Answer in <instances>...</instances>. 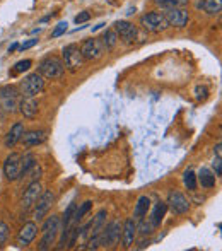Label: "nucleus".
I'll list each match as a JSON object with an SVG mask.
<instances>
[{
	"instance_id": "nucleus-1",
	"label": "nucleus",
	"mask_w": 222,
	"mask_h": 251,
	"mask_svg": "<svg viewBox=\"0 0 222 251\" xmlns=\"http://www.w3.org/2000/svg\"><path fill=\"white\" fill-rule=\"evenodd\" d=\"M58 232H60V217L58 215H51L43 224V238H41L40 245H38V250L40 251L50 250L55 245Z\"/></svg>"
},
{
	"instance_id": "nucleus-2",
	"label": "nucleus",
	"mask_w": 222,
	"mask_h": 251,
	"mask_svg": "<svg viewBox=\"0 0 222 251\" xmlns=\"http://www.w3.org/2000/svg\"><path fill=\"white\" fill-rule=\"evenodd\" d=\"M38 72H40L45 79H58V77H62L63 72H65V65H63V62L58 56L50 55V56H45L40 62Z\"/></svg>"
},
{
	"instance_id": "nucleus-3",
	"label": "nucleus",
	"mask_w": 222,
	"mask_h": 251,
	"mask_svg": "<svg viewBox=\"0 0 222 251\" xmlns=\"http://www.w3.org/2000/svg\"><path fill=\"white\" fill-rule=\"evenodd\" d=\"M62 56H63V65L67 67V69L70 70V72H75V70H79L80 67L84 65V56L82 53H80V48L77 47V45H67L65 48L62 50Z\"/></svg>"
},
{
	"instance_id": "nucleus-4",
	"label": "nucleus",
	"mask_w": 222,
	"mask_h": 251,
	"mask_svg": "<svg viewBox=\"0 0 222 251\" xmlns=\"http://www.w3.org/2000/svg\"><path fill=\"white\" fill-rule=\"evenodd\" d=\"M21 89H23L24 96H29V98L38 96V94H41L45 89V77L41 75L40 72L29 74V75L21 82Z\"/></svg>"
},
{
	"instance_id": "nucleus-5",
	"label": "nucleus",
	"mask_w": 222,
	"mask_h": 251,
	"mask_svg": "<svg viewBox=\"0 0 222 251\" xmlns=\"http://www.w3.org/2000/svg\"><path fill=\"white\" fill-rule=\"evenodd\" d=\"M140 26L146 31H149V33H161V31H164L168 27V23L163 14L149 12L140 17Z\"/></svg>"
},
{
	"instance_id": "nucleus-6",
	"label": "nucleus",
	"mask_w": 222,
	"mask_h": 251,
	"mask_svg": "<svg viewBox=\"0 0 222 251\" xmlns=\"http://www.w3.org/2000/svg\"><path fill=\"white\" fill-rule=\"evenodd\" d=\"M120 236H122V222L111 221L106 227L101 229V245L113 248L120 241Z\"/></svg>"
},
{
	"instance_id": "nucleus-7",
	"label": "nucleus",
	"mask_w": 222,
	"mask_h": 251,
	"mask_svg": "<svg viewBox=\"0 0 222 251\" xmlns=\"http://www.w3.org/2000/svg\"><path fill=\"white\" fill-rule=\"evenodd\" d=\"M164 19H166L168 26L173 27H185L188 24V10H185L183 7H171V9H164L163 12Z\"/></svg>"
},
{
	"instance_id": "nucleus-8",
	"label": "nucleus",
	"mask_w": 222,
	"mask_h": 251,
	"mask_svg": "<svg viewBox=\"0 0 222 251\" xmlns=\"http://www.w3.org/2000/svg\"><path fill=\"white\" fill-rule=\"evenodd\" d=\"M19 104V96H17V89L14 86H3L0 89V106L3 111L14 113Z\"/></svg>"
},
{
	"instance_id": "nucleus-9",
	"label": "nucleus",
	"mask_w": 222,
	"mask_h": 251,
	"mask_svg": "<svg viewBox=\"0 0 222 251\" xmlns=\"http://www.w3.org/2000/svg\"><path fill=\"white\" fill-rule=\"evenodd\" d=\"M53 193L50 192V190H47V192H41L40 199L36 200V203H34V219H36L38 222H41L45 219V215L48 214V210L51 208V205H53Z\"/></svg>"
},
{
	"instance_id": "nucleus-10",
	"label": "nucleus",
	"mask_w": 222,
	"mask_h": 251,
	"mask_svg": "<svg viewBox=\"0 0 222 251\" xmlns=\"http://www.w3.org/2000/svg\"><path fill=\"white\" fill-rule=\"evenodd\" d=\"M41 192H43V186H41L40 179H38V181H31L29 183V186L24 190L23 201H21V203H23V210L24 212H27L34 203H36V200L40 199Z\"/></svg>"
},
{
	"instance_id": "nucleus-11",
	"label": "nucleus",
	"mask_w": 222,
	"mask_h": 251,
	"mask_svg": "<svg viewBox=\"0 0 222 251\" xmlns=\"http://www.w3.org/2000/svg\"><path fill=\"white\" fill-rule=\"evenodd\" d=\"M168 208H171L173 214L176 215H181V214H186L190 208V201L186 200V197L179 192H171L168 195V201H166Z\"/></svg>"
},
{
	"instance_id": "nucleus-12",
	"label": "nucleus",
	"mask_w": 222,
	"mask_h": 251,
	"mask_svg": "<svg viewBox=\"0 0 222 251\" xmlns=\"http://www.w3.org/2000/svg\"><path fill=\"white\" fill-rule=\"evenodd\" d=\"M3 175L9 181H16L21 178V154H10L3 162Z\"/></svg>"
},
{
	"instance_id": "nucleus-13",
	"label": "nucleus",
	"mask_w": 222,
	"mask_h": 251,
	"mask_svg": "<svg viewBox=\"0 0 222 251\" xmlns=\"http://www.w3.org/2000/svg\"><path fill=\"white\" fill-rule=\"evenodd\" d=\"M104 51V47L103 43H101L99 40H96V38H93V40H86L82 43V47H80V53H82L84 60H98L101 55H103Z\"/></svg>"
},
{
	"instance_id": "nucleus-14",
	"label": "nucleus",
	"mask_w": 222,
	"mask_h": 251,
	"mask_svg": "<svg viewBox=\"0 0 222 251\" xmlns=\"http://www.w3.org/2000/svg\"><path fill=\"white\" fill-rule=\"evenodd\" d=\"M36 234H38V224L36 222H27V224L23 226V229L17 234V245L21 248H26V246H29L34 241Z\"/></svg>"
},
{
	"instance_id": "nucleus-15",
	"label": "nucleus",
	"mask_w": 222,
	"mask_h": 251,
	"mask_svg": "<svg viewBox=\"0 0 222 251\" xmlns=\"http://www.w3.org/2000/svg\"><path fill=\"white\" fill-rule=\"evenodd\" d=\"M120 238H122V243L125 248H130L133 245V241L137 238V219H126L125 224L122 226V236Z\"/></svg>"
},
{
	"instance_id": "nucleus-16",
	"label": "nucleus",
	"mask_w": 222,
	"mask_h": 251,
	"mask_svg": "<svg viewBox=\"0 0 222 251\" xmlns=\"http://www.w3.org/2000/svg\"><path fill=\"white\" fill-rule=\"evenodd\" d=\"M115 31L118 34V38H122L126 43H132L137 38V27L132 23H128V21H118L115 24Z\"/></svg>"
},
{
	"instance_id": "nucleus-17",
	"label": "nucleus",
	"mask_w": 222,
	"mask_h": 251,
	"mask_svg": "<svg viewBox=\"0 0 222 251\" xmlns=\"http://www.w3.org/2000/svg\"><path fill=\"white\" fill-rule=\"evenodd\" d=\"M17 108H19L21 115H23L24 118L33 120L34 116L38 115V102H36V100H34V98L24 96L23 100L19 101V104H17Z\"/></svg>"
},
{
	"instance_id": "nucleus-18",
	"label": "nucleus",
	"mask_w": 222,
	"mask_h": 251,
	"mask_svg": "<svg viewBox=\"0 0 222 251\" xmlns=\"http://www.w3.org/2000/svg\"><path fill=\"white\" fill-rule=\"evenodd\" d=\"M47 140V133L41 132V130H31V132H24L23 137H21V142L26 147H34L40 146Z\"/></svg>"
},
{
	"instance_id": "nucleus-19",
	"label": "nucleus",
	"mask_w": 222,
	"mask_h": 251,
	"mask_svg": "<svg viewBox=\"0 0 222 251\" xmlns=\"http://www.w3.org/2000/svg\"><path fill=\"white\" fill-rule=\"evenodd\" d=\"M23 133H24V125L23 123H16V125H14L5 135V142L3 144H5L7 149H10V147L16 146V144L21 140V137H23Z\"/></svg>"
},
{
	"instance_id": "nucleus-20",
	"label": "nucleus",
	"mask_w": 222,
	"mask_h": 251,
	"mask_svg": "<svg viewBox=\"0 0 222 251\" xmlns=\"http://www.w3.org/2000/svg\"><path fill=\"white\" fill-rule=\"evenodd\" d=\"M166 212H168V205L166 201H157L156 205H154L152 212H150V222H152L154 226H161V222L164 221V217H166Z\"/></svg>"
},
{
	"instance_id": "nucleus-21",
	"label": "nucleus",
	"mask_w": 222,
	"mask_h": 251,
	"mask_svg": "<svg viewBox=\"0 0 222 251\" xmlns=\"http://www.w3.org/2000/svg\"><path fill=\"white\" fill-rule=\"evenodd\" d=\"M197 179L202 185V188H214L216 186V175L209 168H202L197 175Z\"/></svg>"
},
{
	"instance_id": "nucleus-22",
	"label": "nucleus",
	"mask_w": 222,
	"mask_h": 251,
	"mask_svg": "<svg viewBox=\"0 0 222 251\" xmlns=\"http://www.w3.org/2000/svg\"><path fill=\"white\" fill-rule=\"evenodd\" d=\"M149 210H150V199L146 195L139 197V200H137V203H135V210H133V219L146 217V215L149 214Z\"/></svg>"
},
{
	"instance_id": "nucleus-23",
	"label": "nucleus",
	"mask_w": 222,
	"mask_h": 251,
	"mask_svg": "<svg viewBox=\"0 0 222 251\" xmlns=\"http://www.w3.org/2000/svg\"><path fill=\"white\" fill-rule=\"evenodd\" d=\"M197 7H198V9H203L207 14H210V16H214V14L221 12L222 0H200V2L197 3Z\"/></svg>"
},
{
	"instance_id": "nucleus-24",
	"label": "nucleus",
	"mask_w": 222,
	"mask_h": 251,
	"mask_svg": "<svg viewBox=\"0 0 222 251\" xmlns=\"http://www.w3.org/2000/svg\"><path fill=\"white\" fill-rule=\"evenodd\" d=\"M34 164H36V157H34L31 152L21 155V178H24V176H26V173L29 171Z\"/></svg>"
},
{
	"instance_id": "nucleus-25",
	"label": "nucleus",
	"mask_w": 222,
	"mask_h": 251,
	"mask_svg": "<svg viewBox=\"0 0 222 251\" xmlns=\"http://www.w3.org/2000/svg\"><path fill=\"white\" fill-rule=\"evenodd\" d=\"M101 43H103L104 50H113V48L116 47V43H118V34H116V31L108 29L106 33H104V36L101 38Z\"/></svg>"
},
{
	"instance_id": "nucleus-26",
	"label": "nucleus",
	"mask_w": 222,
	"mask_h": 251,
	"mask_svg": "<svg viewBox=\"0 0 222 251\" xmlns=\"http://www.w3.org/2000/svg\"><path fill=\"white\" fill-rule=\"evenodd\" d=\"M91 207H93V201H91V200H87V201H84V203H80V207L75 208V214H74V222L82 221L84 215H86L87 212L91 210Z\"/></svg>"
},
{
	"instance_id": "nucleus-27",
	"label": "nucleus",
	"mask_w": 222,
	"mask_h": 251,
	"mask_svg": "<svg viewBox=\"0 0 222 251\" xmlns=\"http://www.w3.org/2000/svg\"><path fill=\"white\" fill-rule=\"evenodd\" d=\"M140 221H142V222H140V226L137 224V232H140L142 236H149L150 232H152L154 229H156V226H154L152 222H150V219H147V221H146V219L142 217Z\"/></svg>"
},
{
	"instance_id": "nucleus-28",
	"label": "nucleus",
	"mask_w": 222,
	"mask_h": 251,
	"mask_svg": "<svg viewBox=\"0 0 222 251\" xmlns=\"http://www.w3.org/2000/svg\"><path fill=\"white\" fill-rule=\"evenodd\" d=\"M163 9H171V7H185L190 0H154Z\"/></svg>"
},
{
	"instance_id": "nucleus-29",
	"label": "nucleus",
	"mask_w": 222,
	"mask_h": 251,
	"mask_svg": "<svg viewBox=\"0 0 222 251\" xmlns=\"http://www.w3.org/2000/svg\"><path fill=\"white\" fill-rule=\"evenodd\" d=\"M183 181H185V186L188 190H197V175L192 171V169L185 171V175H183Z\"/></svg>"
},
{
	"instance_id": "nucleus-30",
	"label": "nucleus",
	"mask_w": 222,
	"mask_h": 251,
	"mask_svg": "<svg viewBox=\"0 0 222 251\" xmlns=\"http://www.w3.org/2000/svg\"><path fill=\"white\" fill-rule=\"evenodd\" d=\"M31 65H33V62H31V60H21V62H17L16 65H14L12 75H17V74L26 72V70L31 69Z\"/></svg>"
},
{
	"instance_id": "nucleus-31",
	"label": "nucleus",
	"mask_w": 222,
	"mask_h": 251,
	"mask_svg": "<svg viewBox=\"0 0 222 251\" xmlns=\"http://www.w3.org/2000/svg\"><path fill=\"white\" fill-rule=\"evenodd\" d=\"M7 238H9V226L0 221V248H2L3 243L7 241Z\"/></svg>"
},
{
	"instance_id": "nucleus-32",
	"label": "nucleus",
	"mask_w": 222,
	"mask_h": 251,
	"mask_svg": "<svg viewBox=\"0 0 222 251\" xmlns=\"http://www.w3.org/2000/svg\"><path fill=\"white\" fill-rule=\"evenodd\" d=\"M26 176H29L31 181H38V179H40V176H41V168L38 164H34L33 168L26 173Z\"/></svg>"
},
{
	"instance_id": "nucleus-33",
	"label": "nucleus",
	"mask_w": 222,
	"mask_h": 251,
	"mask_svg": "<svg viewBox=\"0 0 222 251\" xmlns=\"http://www.w3.org/2000/svg\"><path fill=\"white\" fill-rule=\"evenodd\" d=\"M207 96H209V89H207L205 86H198L195 89V98L198 101H205L207 100Z\"/></svg>"
},
{
	"instance_id": "nucleus-34",
	"label": "nucleus",
	"mask_w": 222,
	"mask_h": 251,
	"mask_svg": "<svg viewBox=\"0 0 222 251\" xmlns=\"http://www.w3.org/2000/svg\"><path fill=\"white\" fill-rule=\"evenodd\" d=\"M67 26H69V24H67L65 21H62V23L56 24V27L53 29V33H51V38H58V36H62V34L67 31Z\"/></svg>"
},
{
	"instance_id": "nucleus-35",
	"label": "nucleus",
	"mask_w": 222,
	"mask_h": 251,
	"mask_svg": "<svg viewBox=\"0 0 222 251\" xmlns=\"http://www.w3.org/2000/svg\"><path fill=\"white\" fill-rule=\"evenodd\" d=\"M34 45H38V40H36V38H33V40H27V41H24V43L19 47V50H21V51H24V50H29V48H33Z\"/></svg>"
},
{
	"instance_id": "nucleus-36",
	"label": "nucleus",
	"mask_w": 222,
	"mask_h": 251,
	"mask_svg": "<svg viewBox=\"0 0 222 251\" xmlns=\"http://www.w3.org/2000/svg\"><path fill=\"white\" fill-rule=\"evenodd\" d=\"M212 168H214V171H216V176H221L222 175V161H221V157L214 159Z\"/></svg>"
},
{
	"instance_id": "nucleus-37",
	"label": "nucleus",
	"mask_w": 222,
	"mask_h": 251,
	"mask_svg": "<svg viewBox=\"0 0 222 251\" xmlns=\"http://www.w3.org/2000/svg\"><path fill=\"white\" fill-rule=\"evenodd\" d=\"M89 12H80V14H77L75 16V23L77 24H80V23H86V21H89Z\"/></svg>"
},
{
	"instance_id": "nucleus-38",
	"label": "nucleus",
	"mask_w": 222,
	"mask_h": 251,
	"mask_svg": "<svg viewBox=\"0 0 222 251\" xmlns=\"http://www.w3.org/2000/svg\"><path fill=\"white\" fill-rule=\"evenodd\" d=\"M214 154H216V157H222V152H221V144H217V146L214 147Z\"/></svg>"
},
{
	"instance_id": "nucleus-39",
	"label": "nucleus",
	"mask_w": 222,
	"mask_h": 251,
	"mask_svg": "<svg viewBox=\"0 0 222 251\" xmlns=\"http://www.w3.org/2000/svg\"><path fill=\"white\" fill-rule=\"evenodd\" d=\"M17 48H19V45H17V43H14V45H10V47H9V53H12V51H16V50H17Z\"/></svg>"
}]
</instances>
